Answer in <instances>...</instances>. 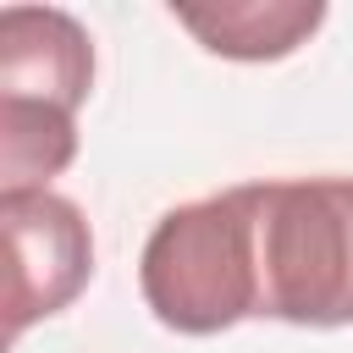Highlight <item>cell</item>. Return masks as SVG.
Listing matches in <instances>:
<instances>
[{
  "label": "cell",
  "mask_w": 353,
  "mask_h": 353,
  "mask_svg": "<svg viewBox=\"0 0 353 353\" xmlns=\"http://www.w3.org/2000/svg\"><path fill=\"white\" fill-rule=\"evenodd\" d=\"M254 320L353 325V176L248 182Z\"/></svg>",
  "instance_id": "6da1fadb"
},
{
  "label": "cell",
  "mask_w": 353,
  "mask_h": 353,
  "mask_svg": "<svg viewBox=\"0 0 353 353\" xmlns=\"http://www.w3.org/2000/svg\"><path fill=\"white\" fill-rule=\"evenodd\" d=\"M94 88V44L72 11H0V171L6 188H50L77 154V105Z\"/></svg>",
  "instance_id": "7a4b0ae2"
},
{
  "label": "cell",
  "mask_w": 353,
  "mask_h": 353,
  "mask_svg": "<svg viewBox=\"0 0 353 353\" xmlns=\"http://www.w3.org/2000/svg\"><path fill=\"white\" fill-rule=\"evenodd\" d=\"M138 287L149 314L182 336H215L237 320H254L248 182L165 210L143 243Z\"/></svg>",
  "instance_id": "3957f363"
},
{
  "label": "cell",
  "mask_w": 353,
  "mask_h": 353,
  "mask_svg": "<svg viewBox=\"0 0 353 353\" xmlns=\"http://www.w3.org/2000/svg\"><path fill=\"white\" fill-rule=\"evenodd\" d=\"M6 226V336L17 342L33 320L61 314L94 276V237L72 199L50 188H6L0 193Z\"/></svg>",
  "instance_id": "277c9868"
},
{
  "label": "cell",
  "mask_w": 353,
  "mask_h": 353,
  "mask_svg": "<svg viewBox=\"0 0 353 353\" xmlns=\"http://www.w3.org/2000/svg\"><path fill=\"white\" fill-rule=\"evenodd\" d=\"M171 17L226 61H281L292 55L320 22V0H237V6H171Z\"/></svg>",
  "instance_id": "5b68a950"
}]
</instances>
